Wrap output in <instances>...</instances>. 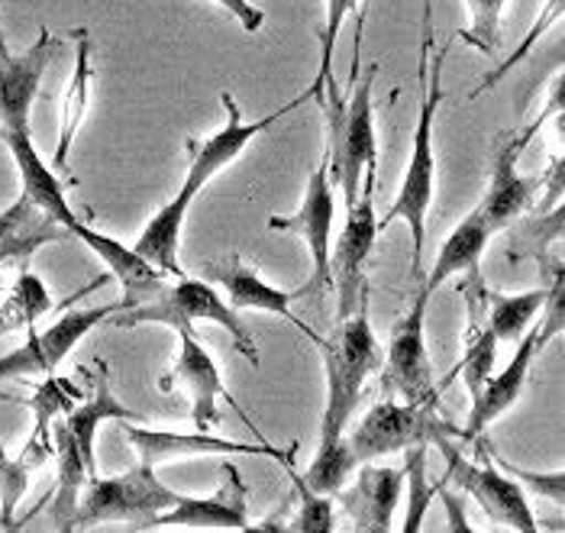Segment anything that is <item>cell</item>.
Instances as JSON below:
<instances>
[{"label": "cell", "instance_id": "4fadbf2b", "mask_svg": "<svg viewBox=\"0 0 565 533\" xmlns=\"http://www.w3.org/2000/svg\"><path fill=\"white\" fill-rule=\"evenodd\" d=\"M439 449H443L446 459H449V479L466 491V494H472V498L479 501L481 511H484L494 524L523 533L540 531V524H536V518H533V511H530V504H526V494H523L521 482H518L514 476L501 472V469L491 462L488 452H484V456H488L484 462H469V459L452 446V440H449V444H439ZM481 449H484V446H481Z\"/></svg>", "mask_w": 565, "mask_h": 533}, {"label": "cell", "instance_id": "ffe728a7", "mask_svg": "<svg viewBox=\"0 0 565 533\" xmlns=\"http://www.w3.org/2000/svg\"><path fill=\"white\" fill-rule=\"evenodd\" d=\"M404 494V469L388 466H362L355 482L337 491L343 511L352 518V527L365 533H388L392 518Z\"/></svg>", "mask_w": 565, "mask_h": 533}, {"label": "cell", "instance_id": "cb8c5ba5", "mask_svg": "<svg viewBox=\"0 0 565 533\" xmlns=\"http://www.w3.org/2000/svg\"><path fill=\"white\" fill-rule=\"evenodd\" d=\"M52 456H55V494H52L49 518H52L55 531H72L82 491H85L87 479L97 472L87 469V462L82 459V452H78V446L72 440L62 417L52 420Z\"/></svg>", "mask_w": 565, "mask_h": 533}, {"label": "cell", "instance_id": "44dd1931", "mask_svg": "<svg viewBox=\"0 0 565 533\" xmlns=\"http://www.w3.org/2000/svg\"><path fill=\"white\" fill-rule=\"evenodd\" d=\"M0 139L7 142V149H10V156H13V166H17V175H20V188H23L20 198H26L36 211H43L49 221L58 223V226L72 236V230L82 223V217H78L75 207L68 204L62 181L55 178V172L43 162V156L36 152L33 136L0 134Z\"/></svg>", "mask_w": 565, "mask_h": 533}, {"label": "cell", "instance_id": "603a6c76", "mask_svg": "<svg viewBox=\"0 0 565 533\" xmlns=\"http://www.w3.org/2000/svg\"><path fill=\"white\" fill-rule=\"evenodd\" d=\"M491 239V230L488 223L481 221L479 211H472L469 217L452 226V233L446 236V243L439 246L436 253V263L427 275V281L420 285L427 295H434L443 281H449L452 275H466V285L462 288H479L481 281V256H484V246Z\"/></svg>", "mask_w": 565, "mask_h": 533}, {"label": "cell", "instance_id": "83f0119b", "mask_svg": "<svg viewBox=\"0 0 565 533\" xmlns=\"http://www.w3.org/2000/svg\"><path fill=\"white\" fill-rule=\"evenodd\" d=\"M184 221H188V207H181V204H162L149 223L142 226V233H139V239H136V253L149 263V266H156L162 275H169V278H181L184 271H181V263H178V256H181V230H184Z\"/></svg>", "mask_w": 565, "mask_h": 533}, {"label": "cell", "instance_id": "5b68a950", "mask_svg": "<svg viewBox=\"0 0 565 533\" xmlns=\"http://www.w3.org/2000/svg\"><path fill=\"white\" fill-rule=\"evenodd\" d=\"M178 498L181 494L162 486L156 469L142 466V462L124 476H110V479L90 476L82 491L72 531L94 527V524H114V521L146 531L149 521L159 518L162 511H169Z\"/></svg>", "mask_w": 565, "mask_h": 533}, {"label": "cell", "instance_id": "30bf717a", "mask_svg": "<svg viewBox=\"0 0 565 533\" xmlns=\"http://www.w3.org/2000/svg\"><path fill=\"white\" fill-rule=\"evenodd\" d=\"M550 117V110H543V117L536 124H526L518 134H504L494 142V159H491V184L476 207L481 221L488 223V230H504L511 221H518L523 211L536 201V191L546 184V175H521V156L530 146V139L540 134L543 120Z\"/></svg>", "mask_w": 565, "mask_h": 533}, {"label": "cell", "instance_id": "f1b7e54d", "mask_svg": "<svg viewBox=\"0 0 565 533\" xmlns=\"http://www.w3.org/2000/svg\"><path fill=\"white\" fill-rule=\"evenodd\" d=\"M55 308L49 288L36 271L23 266L13 278V288L7 291L3 305H0V337L20 333V330H33L40 323V317Z\"/></svg>", "mask_w": 565, "mask_h": 533}, {"label": "cell", "instance_id": "ba28073f", "mask_svg": "<svg viewBox=\"0 0 565 533\" xmlns=\"http://www.w3.org/2000/svg\"><path fill=\"white\" fill-rule=\"evenodd\" d=\"M220 100H223V107H226V124H223L214 136H207V139H188L184 184H181V191L172 198L174 204H181V207H188V211H191L194 198H198V194H201V191H204L230 162H236L256 136L265 134V130H268L271 124H278L281 117H288L291 110H298L305 100H310V90H305L301 97H295L291 104L271 110L268 117L253 120V124L243 120V114H239V107H236V100H233L230 90H223Z\"/></svg>", "mask_w": 565, "mask_h": 533}, {"label": "cell", "instance_id": "8992f818", "mask_svg": "<svg viewBox=\"0 0 565 533\" xmlns=\"http://www.w3.org/2000/svg\"><path fill=\"white\" fill-rule=\"evenodd\" d=\"M355 462H369L388 452H401L407 446H439L462 440V430L449 424L434 407H417L407 401L385 395L347 437Z\"/></svg>", "mask_w": 565, "mask_h": 533}, {"label": "cell", "instance_id": "7bdbcfd3", "mask_svg": "<svg viewBox=\"0 0 565 533\" xmlns=\"http://www.w3.org/2000/svg\"><path fill=\"white\" fill-rule=\"evenodd\" d=\"M0 49H7V43H3V36H0Z\"/></svg>", "mask_w": 565, "mask_h": 533}, {"label": "cell", "instance_id": "7402d4cb", "mask_svg": "<svg viewBox=\"0 0 565 533\" xmlns=\"http://www.w3.org/2000/svg\"><path fill=\"white\" fill-rule=\"evenodd\" d=\"M72 236H78L87 249H90V253L107 266V271L120 281V288H124L120 311H130V308L142 305V301H149L152 295H159V291H162L166 275H162L156 266H149L136 249L124 246L120 239H114V236H107V233H100V230L87 226L85 221L72 230Z\"/></svg>", "mask_w": 565, "mask_h": 533}, {"label": "cell", "instance_id": "b9f144b4", "mask_svg": "<svg viewBox=\"0 0 565 533\" xmlns=\"http://www.w3.org/2000/svg\"><path fill=\"white\" fill-rule=\"evenodd\" d=\"M424 33H434V0H424Z\"/></svg>", "mask_w": 565, "mask_h": 533}, {"label": "cell", "instance_id": "3957f363", "mask_svg": "<svg viewBox=\"0 0 565 533\" xmlns=\"http://www.w3.org/2000/svg\"><path fill=\"white\" fill-rule=\"evenodd\" d=\"M317 350L323 353V372H327V407L320 420V440H343L349 420L362 401L365 382L372 372L382 369V355H385L369 320V305L337 320L333 337L320 340Z\"/></svg>", "mask_w": 565, "mask_h": 533}, {"label": "cell", "instance_id": "d6986e66", "mask_svg": "<svg viewBox=\"0 0 565 533\" xmlns=\"http://www.w3.org/2000/svg\"><path fill=\"white\" fill-rule=\"evenodd\" d=\"M204 278H214L217 285H223V291H226V298H230L226 305H230L233 311L275 313V317H285L288 323H295L313 347L323 340V337H317V333L307 327L298 313L291 311V305H295V298H298L301 291H281V288H275L271 281L262 278L256 268L246 266L239 253H230V256H223V259L207 263V266H204Z\"/></svg>", "mask_w": 565, "mask_h": 533}, {"label": "cell", "instance_id": "ac0fdd59", "mask_svg": "<svg viewBox=\"0 0 565 533\" xmlns=\"http://www.w3.org/2000/svg\"><path fill=\"white\" fill-rule=\"evenodd\" d=\"M156 527H194V531H253L249 524V489L233 462H223V486L214 498L181 494L169 511L149 521Z\"/></svg>", "mask_w": 565, "mask_h": 533}, {"label": "cell", "instance_id": "9c48e42d", "mask_svg": "<svg viewBox=\"0 0 565 533\" xmlns=\"http://www.w3.org/2000/svg\"><path fill=\"white\" fill-rule=\"evenodd\" d=\"M427 305H430V295L420 288L411 311L397 320L388 353L382 355V365H385L382 388H385V395H394L407 404L439 411L443 388L434 379V362L427 355V337H424Z\"/></svg>", "mask_w": 565, "mask_h": 533}, {"label": "cell", "instance_id": "74e56055", "mask_svg": "<svg viewBox=\"0 0 565 533\" xmlns=\"http://www.w3.org/2000/svg\"><path fill=\"white\" fill-rule=\"evenodd\" d=\"M563 3H565V0H550V3L543 7V13L536 17L533 30H530V33L523 36V43L518 45V49H514V52H511V55H508V58H504L501 65H498V72H491V75H488V78L481 82L479 88L469 94V100H476V97H481L484 90L494 88V85H498L501 78H508V75L514 72V65H518V62H523V58H526V55L533 52V45L540 43V36H543V33H546V30H550V26H553V23H556V20L563 17Z\"/></svg>", "mask_w": 565, "mask_h": 533}, {"label": "cell", "instance_id": "ab89813d", "mask_svg": "<svg viewBox=\"0 0 565 533\" xmlns=\"http://www.w3.org/2000/svg\"><path fill=\"white\" fill-rule=\"evenodd\" d=\"M220 3L223 10H230L236 20H239V26L246 30V33H259L262 26H265V10H259L256 3H249V0H214Z\"/></svg>", "mask_w": 565, "mask_h": 533}, {"label": "cell", "instance_id": "836d02e7", "mask_svg": "<svg viewBox=\"0 0 565 533\" xmlns=\"http://www.w3.org/2000/svg\"><path fill=\"white\" fill-rule=\"evenodd\" d=\"M427 449L430 446L417 444L407 446V462H404V489L407 494V514H404V524L401 531L414 533L424 527V514H427V504L434 501V494H439V486H430L427 479Z\"/></svg>", "mask_w": 565, "mask_h": 533}, {"label": "cell", "instance_id": "5bb4252c", "mask_svg": "<svg viewBox=\"0 0 565 533\" xmlns=\"http://www.w3.org/2000/svg\"><path fill=\"white\" fill-rule=\"evenodd\" d=\"M379 239V217H375V201L372 191H359L355 204L347 207V226L340 233L337 253H330V271H333V291L340 298L337 320H343L362 305H369V278L365 266Z\"/></svg>", "mask_w": 565, "mask_h": 533}, {"label": "cell", "instance_id": "6da1fadb", "mask_svg": "<svg viewBox=\"0 0 565 533\" xmlns=\"http://www.w3.org/2000/svg\"><path fill=\"white\" fill-rule=\"evenodd\" d=\"M375 75L379 65H369L365 75L355 78V88L347 100L340 97V85L330 82L323 90V114L330 124V181L340 184L343 201L355 204L362 191V175L365 188L375 191V172H379V139H375Z\"/></svg>", "mask_w": 565, "mask_h": 533}, {"label": "cell", "instance_id": "d4e9b609", "mask_svg": "<svg viewBox=\"0 0 565 533\" xmlns=\"http://www.w3.org/2000/svg\"><path fill=\"white\" fill-rule=\"evenodd\" d=\"M90 82H94V65H90V36L87 30H75V68L68 78V88L62 97V114H58V142H55V156L52 166L55 172L68 175V156L75 146V136L82 130V120L90 104Z\"/></svg>", "mask_w": 565, "mask_h": 533}, {"label": "cell", "instance_id": "1f68e13d", "mask_svg": "<svg viewBox=\"0 0 565 533\" xmlns=\"http://www.w3.org/2000/svg\"><path fill=\"white\" fill-rule=\"evenodd\" d=\"M45 462V456L23 446V452L13 459L0 446V527H17V508L30 489V476Z\"/></svg>", "mask_w": 565, "mask_h": 533}, {"label": "cell", "instance_id": "60d3db41", "mask_svg": "<svg viewBox=\"0 0 565 533\" xmlns=\"http://www.w3.org/2000/svg\"><path fill=\"white\" fill-rule=\"evenodd\" d=\"M439 494H443V501H446V508H449V518H452V531H469V521H462V504H459V498H452L449 491L439 489Z\"/></svg>", "mask_w": 565, "mask_h": 533}, {"label": "cell", "instance_id": "277c9868", "mask_svg": "<svg viewBox=\"0 0 565 533\" xmlns=\"http://www.w3.org/2000/svg\"><path fill=\"white\" fill-rule=\"evenodd\" d=\"M198 320L223 327L233 337V347L239 350V355H246L249 365H259V347H256L253 333L246 330L239 313L233 311L204 278L181 275V278H174L172 285L166 281L162 291L152 295L149 301L136 305L130 311H120L114 327L130 330V327H139V323H159V327H172L174 333H184V330H194Z\"/></svg>", "mask_w": 565, "mask_h": 533}, {"label": "cell", "instance_id": "d6a6232c", "mask_svg": "<svg viewBox=\"0 0 565 533\" xmlns=\"http://www.w3.org/2000/svg\"><path fill=\"white\" fill-rule=\"evenodd\" d=\"M355 466L359 462H355V456L349 449L347 437L343 440H320L317 456H313L310 469L301 479L320 494H337L349 482V476L355 472Z\"/></svg>", "mask_w": 565, "mask_h": 533}, {"label": "cell", "instance_id": "d590c367", "mask_svg": "<svg viewBox=\"0 0 565 533\" xmlns=\"http://www.w3.org/2000/svg\"><path fill=\"white\" fill-rule=\"evenodd\" d=\"M508 0H466L469 26L459 33V40L476 45L481 55L494 58L501 49V13Z\"/></svg>", "mask_w": 565, "mask_h": 533}, {"label": "cell", "instance_id": "e0dca14e", "mask_svg": "<svg viewBox=\"0 0 565 533\" xmlns=\"http://www.w3.org/2000/svg\"><path fill=\"white\" fill-rule=\"evenodd\" d=\"M58 45V36L43 26L26 52L13 55L10 49H0V134H30V110Z\"/></svg>", "mask_w": 565, "mask_h": 533}, {"label": "cell", "instance_id": "484cf974", "mask_svg": "<svg viewBox=\"0 0 565 533\" xmlns=\"http://www.w3.org/2000/svg\"><path fill=\"white\" fill-rule=\"evenodd\" d=\"M62 420H65L72 440L78 446L82 459L87 462V469L97 472V466H94V437H97V427H100L104 420H139V424H142V414L117 401L114 388H110L107 372L100 369V375L94 379V398L87 401V404L78 401L68 414H62Z\"/></svg>", "mask_w": 565, "mask_h": 533}, {"label": "cell", "instance_id": "4316f807", "mask_svg": "<svg viewBox=\"0 0 565 533\" xmlns=\"http://www.w3.org/2000/svg\"><path fill=\"white\" fill-rule=\"evenodd\" d=\"M68 236L58 223L36 211L26 198H17L13 207L0 214V268L7 263H26L43 243Z\"/></svg>", "mask_w": 565, "mask_h": 533}, {"label": "cell", "instance_id": "4dcf8cb0", "mask_svg": "<svg viewBox=\"0 0 565 533\" xmlns=\"http://www.w3.org/2000/svg\"><path fill=\"white\" fill-rule=\"evenodd\" d=\"M494 353H498V340H494V333L488 330L484 317H469L466 353H462V362L456 365V372H452L449 379L462 375V379H466V388H469V398H476V395H479V388L484 385V379H488V375H491V369H494ZM449 379H446V382H439V388H443V392H446Z\"/></svg>", "mask_w": 565, "mask_h": 533}, {"label": "cell", "instance_id": "7c38bea8", "mask_svg": "<svg viewBox=\"0 0 565 533\" xmlns=\"http://www.w3.org/2000/svg\"><path fill=\"white\" fill-rule=\"evenodd\" d=\"M114 313H120V301L117 305H94V308L65 311L49 330L30 333V340L23 347H17L13 353L0 355V382L52 375L55 365L72 353L90 330H97Z\"/></svg>", "mask_w": 565, "mask_h": 533}, {"label": "cell", "instance_id": "e575fe53", "mask_svg": "<svg viewBox=\"0 0 565 533\" xmlns=\"http://www.w3.org/2000/svg\"><path fill=\"white\" fill-rule=\"evenodd\" d=\"M347 13H359V0H327L323 7V26H320V65H317V78L310 85V100H323V90L333 82V52H337V40H340V26L347 20ZM365 17L359 13V23Z\"/></svg>", "mask_w": 565, "mask_h": 533}, {"label": "cell", "instance_id": "f546056e", "mask_svg": "<svg viewBox=\"0 0 565 533\" xmlns=\"http://www.w3.org/2000/svg\"><path fill=\"white\" fill-rule=\"evenodd\" d=\"M546 301H550V288H536V291H523V295L488 291L484 295V323L498 343H518L526 333V327L533 323V317L540 313V308H546Z\"/></svg>", "mask_w": 565, "mask_h": 533}, {"label": "cell", "instance_id": "9a60e30c", "mask_svg": "<svg viewBox=\"0 0 565 533\" xmlns=\"http://www.w3.org/2000/svg\"><path fill=\"white\" fill-rule=\"evenodd\" d=\"M124 434L127 444L136 449L142 466H162L174 459H194V456H265L275 459L278 466H295V446L291 449H278L271 444H239V440H223L217 434L207 430H194V434H172V430H149L139 427V420H124Z\"/></svg>", "mask_w": 565, "mask_h": 533}, {"label": "cell", "instance_id": "f35d334b", "mask_svg": "<svg viewBox=\"0 0 565 533\" xmlns=\"http://www.w3.org/2000/svg\"><path fill=\"white\" fill-rule=\"evenodd\" d=\"M484 452H488V456H491L498 466H504V472H508V476H514L518 482H530V486L540 491V494H550L553 501H559V504H563V498H565L563 472H553V476H533V472H526V469H518V466H508V462H501V456H498L494 449H488V446H484Z\"/></svg>", "mask_w": 565, "mask_h": 533}, {"label": "cell", "instance_id": "52a82bcc", "mask_svg": "<svg viewBox=\"0 0 565 533\" xmlns=\"http://www.w3.org/2000/svg\"><path fill=\"white\" fill-rule=\"evenodd\" d=\"M546 305H550V317L543 323H536V327H526V333L518 340V353L511 355V362L498 375L491 372L484 379V385H481L479 395L472 398V407H469V424L462 430V440H479L498 417H504L521 401L526 379H530V369H533V359L563 330V275L556 278Z\"/></svg>", "mask_w": 565, "mask_h": 533}, {"label": "cell", "instance_id": "8fae6325", "mask_svg": "<svg viewBox=\"0 0 565 533\" xmlns=\"http://www.w3.org/2000/svg\"><path fill=\"white\" fill-rule=\"evenodd\" d=\"M333 221H337V194L330 181V159L320 156L317 169L310 172L305 201L298 214H275L268 217L271 233H298L310 249V291H333V271H330V239H333Z\"/></svg>", "mask_w": 565, "mask_h": 533}, {"label": "cell", "instance_id": "8d00e7d4", "mask_svg": "<svg viewBox=\"0 0 565 533\" xmlns=\"http://www.w3.org/2000/svg\"><path fill=\"white\" fill-rule=\"evenodd\" d=\"M288 476H291V482H295V489H298L301 511H298V518H295V521H288V524H285V531H295V533L337 531V521H333V501H330V494H320V491L310 489L305 479L295 472V466H288Z\"/></svg>", "mask_w": 565, "mask_h": 533}, {"label": "cell", "instance_id": "7a4b0ae2", "mask_svg": "<svg viewBox=\"0 0 565 533\" xmlns=\"http://www.w3.org/2000/svg\"><path fill=\"white\" fill-rule=\"evenodd\" d=\"M443 62H446V45L430 55L427 72L420 75L424 97L417 110V127H414V142H411V162L404 169V181L397 188V198L388 207V214L379 221V233L394 221L407 223L411 230V275L420 278L424 266V243H427V214L434 204V181H436V156H434V127L436 110L443 104Z\"/></svg>", "mask_w": 565, "mask_h": 533}, {"label": "cell", "instance_id": "2e32d148", "mask_svg": "<svg viewBox=\"0 0 565 533\" xmlns=\"http://www.w3.org/2000/svg\"><path fill=\"white\" fill-rule=\"evenodd\" d=\"M178 340H181V347H178L172 369L159 379V392L169 395L174 388H181L188 395V401H191L194 430H211V427L220 424L217 401L226 398L230 404H236V398L226 395L223 379H220L217 359L198 340V333L194 330H184V333H178Z\"/></svg>", "mask_w": 565, "mask_h": 533}]
</instances>
